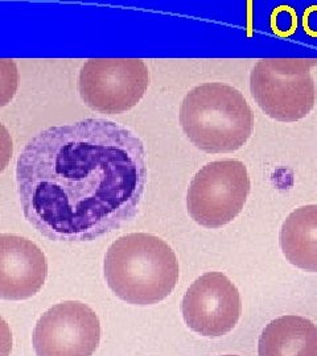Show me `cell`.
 <instances>
[{
    "mask_svg": "<svg viewBox=\"0 0 317 356\" xmlns=\"http://www.w3.org/2000/svg\"><path fill=\"white\" fill-rule=\"evenodd\" d=\"M241 296L221 272L194 281L183 298V317L190 330L209 338L226 335L241 318Z\"/></svg>",
    "mask_w": 317,
    "mask_h": 356,
    "instance_id": "obj_8",
    "label": "cell"
},
{
    "mask_svg": "<svg viewBox=\"0 0 317 356\" xmlns=\"http://www.w3.org/2000/svg\"><path fill=\"white\" fill-rule=\"evenodd\" d=\"M259 356H317V326L300 316L271 321L258 343Z\"/></svg>",
    "mask_w": 317,
    "mask_h": 356,
    "instance_id": "obj_10",
    "label": "cell"
},
{
    "mask_svg": "<svg viewBox=\"0 0 317 356\" xmlns=\"http://www.w3.org/2000/svg\"><path fill=\"white\" fill-rule=\"evenodd\" d=\"M180 124L203 152H234L253 134V111L240 90L219 82L203 83L185 95Z\"/></svg>",
    "mask_w": 317,
    "mask_h": 356,
    "instance_id": "obj_3",
    "label": "cell"
},
{
    "mask_svg": "<svg viewBox=\"0 0 317 356\" xmlns=\"http://www.w3.org/2000/svg\"><path fill=\"white\" fill-rule=\"evenodd\" d=\"M222 356H238V355H222Z\"/></svg>",
    "mask_w": 317,
    "mask_h": 356,
    "instance_id": "obj_12",
    "label": "cell"
},
{
    "mask_svg": "<svg viewBox=\"0 0 317 356\" xmlns=\"http://www.w3.org/2000/svg\"><path fill=\"white\" fill-rule=\"evenodd\" d=\"M148 85L150 72L141 60H89L78 76L81 99L102 114H122L131 110L140 102Z\"/></svg>",
    "mask_w": 317,
    "mask_h": 356,
    "instance_id": "obj_6",
    "label": "cell"
},
{
    "mask_svg": "<svg viewBox=\"0 0 317 356\" xmlns=\"http://www.w3.org/2000/svg\"><path fill=\"white\" fill-rule=\"evenodd\" d=\"M100 341L98 316L78 301L52 306L40 317L32 335L36 356H93Z\"/></svg>",
    "mask_w": 317,
    "mask_h": 356,
    "instance_id": "obj_7",
    "label": "cell"
},
{
    "mask_svg": "<svg viewBox=\"0 0 317 356\" xmlns=\"http://www.w3.org/2000/svg\"><path fill=\"white\" fill-rule=\"evenodd\" d=\"M250 188L247 168L241 161L209 163L190 182L187 194L190 218L206 229H221L241 214Z\"/></svg>",
    "mask_w": 317,
    "mask_h": 356,
    "instance_id": "obj_5",
    "label": "cell"
},
{
    "mask_svg": "<svg viewBox=\"0 0 317 356\" xmlns=\"http://www.w3.org/2000/svg\"><path fill=\"white\" fill-rule=\"evenodd\" d=\"M148 179L139 136L106 119L49 127L16 163L26 220L54 242H89L134 219Z\"/></svg>",
    "mask_w": 317,
    "mask_h": 356,
    "instance_id": "obj_1",
    "label": "cell"
},
{
    "mask_svg": "<svg viewBox=\"0 0 317 356\" xmlns=\"http://www.w3.org/2000/svg\"><path fill=\"white\" fill-rule=\"evenodd\" d=\"M316 58L261 60L250 74V90L261 110L274 120L293 123L304 119L316 102L311 69Z\"/></svg>",
    "mask_w": 317,
    "mask_h": 356,
    "instance_id": "obj_4",
    "label": "cell"
},
{
    "mask_svg": "<svg viewBox=\"0 0 317 356\" xmlns=\"http://www.w3.org/2000/svg\"><path fill=\"white\" fill-rule=\"evenodd\" d=\"M47 276V257L35 243L19 235H0L1 300L20 301L33 297Z\"/></svg>",
    "mask_w": 317,
    "mask_h": 356,
    "instance_id": "obj_9",
    "label": "cell"
},
{
    "mask_svg": "<svg viewBox=\"0 0 317 356\" xmlns=\"http://www.w3.org/2000/svg\"><path fill=\"white\" fill-rule=\"evenodd\" d=\"M279 242L292 266L317 272V204L293 210L281 226Z\"/></svg>",
    "mask_w": 317,
    "mask_h": 356,
    "instance_id": "obj_11",
    "label": "cell"
},
{
    "mask_svg": "<svg viewBox=\"0 0 317 356\" xmlns=\"http://www.w3.org/2000/svg\"><path fill=\"white\" fill-rule=\"evenodd\" d=\"M105 279L116 297L132 305H153L173 292L180 275L175 251L146 232L115 241L105 257Z\"/></svg>",
    "mask_w": 317,
    "mask_h": 356,
    "instance_id": "obj_2",
    "label": "cell"
}]
</instances>
